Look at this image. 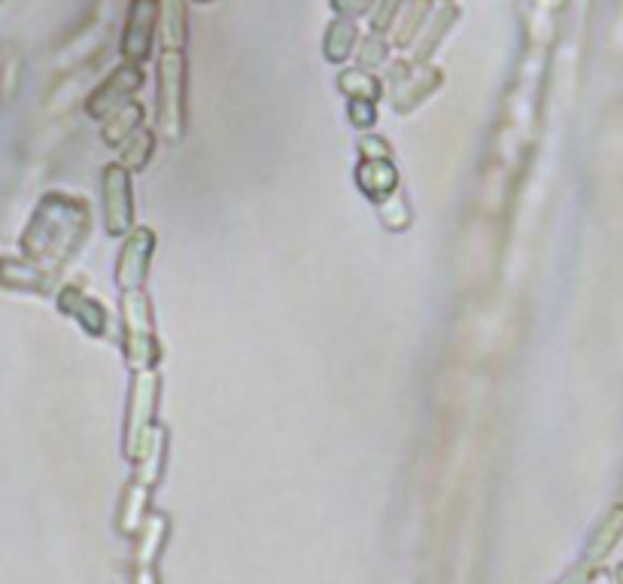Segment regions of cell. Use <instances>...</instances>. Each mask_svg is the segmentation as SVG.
<instances>
[{"label": "cell", "instance_id": "cell-1", "mask_svg": "<svg viewBox=\"0 0 623 584\" xmlns=\"http://www.w3.org/2000/svg\"><path fill=\"white\" fill-rule=\"evenodd\" d=\"M92 231V211L83 199L73 195H49L37 207L25 243L28 250L49 265H64L80 253V247Z\"/></svg>", "mask_w": 623, "mask_h": 584}, {"label": "cell", "instance_id": "cell-2", "mask_svg": "<svg viewBox=\"0 0 623 584\" xmlns=\"http://www.w3.org/2000/svg\"><path fill=\"white\" fill-rule=\"evenodd\" d=\"M189 61L183 49H161L156 58V134L180 143L189 126Z\"/></svg>", "mask_w": 623, "mask_h": 584}, {"label": "cell", "instance_id": "cell-3", "mask_svg": "<svg viewBox=\"0 0 623 584\" xmlns=\"http://www.w3.org/2000/svg\"><path fill=\"white\" fill-rule=\"evenodd\" d=\"M158 402H161V371H131L125 402V442H122L131 463H137V456L146 451V444L153 442V432L158 427Z\"/></svg>", "mask_w": 623, "mask_h": 584}, {"label": "cell", "instance_id": "cell-4", "mask_svg": "<svg viewBox=\"0 0 623 584\" xmlns=\"http://www.w3.org/2000/svg\"><path fill=\"white\" fill-rule=\"evenodd\" d=\"M119 311H122V342H125V359L131 371L158 369L161 344L156 335V314H153L149 293L146 289L122 293Z\"/></svg>", "mask_w": 623, "mask_h": 584}, {"label": "cell", "instance_id": "cell-5", "mask_svg": "<svg viewBox=\"0 0 623 584\" xmlns=\"http://www.w3.org/2000/svg\"><path fill=\"white\" fill-rule=\"evenodd\" d=\"M161 31V0H128L119 56L128 64H146L156 49V34Z\"/></svg>", "mask_w": 623, "mask_h": 584}, {"label": "cell", "instance_id": "cell-6", "mask_svg": "<svg viewBox=\"0 0 623 584\" xmlns=\"http://www.w3.org/2000/svg\"><path fill=\"white\" fill-rule=\"evenodd\" d=\"M100 204H104V226L113 238H125L134 223V189H131V171L119 162L107 165L100 174Z\"/></svg>", "mask_w": 623, "mask_h": 584}, {"label": "cell", "instance_id": "cell-7", "mask_svg": "<svg viewBox=\"0 0 623 584\" xmlns=\"http://www.w3.org/2000/svg\"><path fill=\"white\" fill-rule=\"evenodd\" d=\"M156 231L149 226H134L122 238V250L116 259V284L122 293L131 289H146V277H149V265L156 257Z\"/></svg>", "mask_w": 623, "mask_h": 584}, {"label": "cell", "instance_id": "cell-8", "mask_svg": "<svg viewBox=\"0 0 623 584\" xmlns=\"http://www.w3.org/2000/svg\"><path fill=\"white\" fill-rule=\"evenodd\" d=\"M143 83H146L143 64H128V61H122V64H119L116 71L107 73L98 86H95V92L88 95L85 114L104 122V119L113 114V110H119L122 104L134 100V95L141 92Z\"/></svg>", "mask_w": 623, "mask_h": 584}, {"label": "cell", "instance_id": "cell-9", "mask_svg": "<svg viewBox=\"0 0 623 584\" xmlns=\"http://www.w3.org/2000/svg\"><path fill=\"white\" fill-rule=\"evenodd\" d=\"M444 83V73L435 64H414L411 73L405 80H398L396 86H390V98L398 114H411L426 98H432Z\"/></svg>", "mask_w": 623, "mask_h": 584}, {"label": "cell", "instance_id": "cell-10", "mask_svg": "<svg viewBox=\"0 0 623 584\" xmlns=\"http://www.w3.org/2000/svg\"><path fill=\"white\" fill-rule=\"evenodd\" d=\"M58 308L68 317H73V320H76L88 335H95V338H104V335L110 332V314H107V308H104L98 299L85 296L83 289H76V286L61 289Z\"/></svg>", "mask_w": 623, "mask_h": 584}, {"label": "cell", "instance_id": "cell-11", "mask_svg": "<svg viewBox=\"0 0 623 584\" xmlns=\"http://www.w3.org/2000/svg\"><path fill=\"white\" fill-rule=\"evenodd\" d=\"M354 177L359 192L369 201H374V204H381V201H386L393 192L402 189L398 168L393 158H371V162H362V158H359Z\"/></svg>", "mask_w": 623, "mask_h": 584}, {"label": "cell", "instance_id": "cell-12", "mask_svg": "<svg viewBox=\"0 0 623 584\" xmlns=\"http://www.w3.org/2000/svg\"><path fill=\"white\" fill-rule=\"evenodd\" d=\"M459 19H463V13H459L456 3H441V7H435V13L429 19V25H426L423 34H420V40L414 44V56H411L414 64H429L432 56H435V49L444 44V37L454 31V25Z\"/></svg>", "mask_w": 623, "mask_h": 584}, {"label": "cell", "instance_id": "cell-13", "mask_svg": "<svg viewBox=\"0 0 623 584\" xmlns=\"http://www.w3.org/2000/svg\"><path fill=\"white\" fill-rule=\"evenodd\" d=\"M143 122H146V107H143L141 100H128V104H122L119 110H113V114L104 119L100 141L107 143L110 150H122L143 129Z\"/></svg>", "mask_w": 623, "mask_h": 584}, {"label": "cell", "instance_id": "cell-14", "mask_svg": "<svg viewBox=\"0 0 623 584\" xmlns=\"http://www.w3.org/2000/svg\"><path fill=\"white\" fill-rule=\"evenodd\" d=\"M153 493H156V487H146L131 478V485L125 487L122 502H119V517H116V524H119V529H122L125 536H137L143 524H146V517L153 514L149 512Z\"/></svg>", "mask_w": 623, "mask_h": 584}, {"label": "cell", "instance_id": "cell-15", "mask_svg": "<svg viewBox=\"0 0 623 584\" xmlns=\"http://www.w3.org/2000/svg\"><path fill=\"white\" fill-rule=\"evenodd\" d=\"M435 13V0H408L405 10L398 15L396 28H393V49H402V52H411L414 44L420 40V34L429 25V19Z\"/></svg>", "mask_w": 623, "mask_h": 584}, {"label": "cell", "instance_id": "cell-16", "mask_svg": "<svg viewBox=\"0 0 623 584\" xmlns=\"http://www.w3.org/2000/svg\"><path fill=\"white\" fill-rule=\"evenodd\" d=\"M621 536H623V505H614V509H609L606 517L596 524L594 536L587 541V551H584V563H587V567L602 563V560L618 548Z\"/></svg>", "mask_w": 623, "mask_h": 584}, {"label": "cell", "instance_id": "cell-17", "mask_svg": "<svg viewBox=\"0 0 623 584\" xmlns=\"http://www.w3.org/2000/svg\"><path fill=\"white\" fill-rule=\"evenodd\" d=\"M359 28L350 19H332L326 25V34H323V56L332 64H347L350 58L356 56V46H359Z\"/></svg>", "mask_w": 623, "mask_h": 584}, {"label": "cell", "instance_id": "cell-18", "mask_svg": "<svg viewBox=\"0 0 623 584\" xmlns=\"http://www.w3.org/2000/svg\"><path fill=\"white\" fill-rule=\"evenodd\" d=\"M189 44V0H161V49H183Z\"/></svg>", "mask_w": 623, "mask_h": 584}, {"label": "cell", "instance_id": "cell-19", "mask_svg": "<svg viewBox=\"0 0 623 584\" xmlns=\"http://www.w3.org/2000/svg\"><path fill=\"white\" fill-rule=\"evenodd\" d=\"M338 92L347 100H378L383 98V80L378 73L362 68H344L338 71Z\"/></svg>", "mask_w": 623, "mask_h": 584}, {"label": "cell", "instance_id": "cell-20", "mask_svg": "<svg viewBox=\"0 0 623 584\" xmlns=\"http://www.w3.org/2000/svg\"><path fill=\"white\" fill-rule=\"evenodd\" d=\"M168 529L170 524L165 514L153 512L146 517V524L137 533V567H153L156 563L158 551H161V545L168 539Z\"/></svg>", "mask_w": 623, "mask_h": 584}, {"label": "cell", "instance_id": "cell-21", "mask_svg": "<svg viewBox=\"0 0 623 584\" xmlns=\"http://www.w3.org/2000/svg\"><path fill=\"white\" fill-rule=\"evenodd\" d=\"M153 156H156V131L143 126V129L119 150V165H122L125 171L141 174L143 168L153 162Z\"/></svg>", "mask_w": 623, "mask_h": 584}, {"label": "cell", "instance_id": "cell-22", "mask_svg": "<svg viewBox=\"0 0 623 584\" xmlns=\"http://www.w3.org/2000/svg\"><path fill=\"white\" fill-rule=\"evenodd\" d=\"M390 52H393V40L386 34H362L359 46H356V68L362 71H378L383 64H390Z\"/></svg>", "mask_w": 623, "mask_h": 584}, {"label": "cell", "instance_id": "cell-23", "mask_svg": "<svg viewBox=\"0 0 623 584\" xmlns=\"http://www.w3.org/2000/svg\"><path fill=\"white\" fill-rule=\"evenodd\" d=\"M374 207H378L381 226L386 228V231H405V228H411L414 207L411 201H408V192H405V189L393 192L390 199L381 201V204H374Z\"/></svg>", "mask_w": 623, "mask_h": 584}, {"label": "cell", "instance_id": "cell-24", "mask_svg": "<svg viewBox=\"0 0 623 584\" xmlns=\"http://www.w3.org/2000/svg\"><path fill=\"white\" fill-rule=\"evenodd\" d=\"M405 3H408V0H378V3H374V13L369 15L371 31H374V34H393L398 15L405 10Z\"/></svg>", "mask_w": 623, "mask_h": 584}, {"label": "cell", "instance_id": "cell-25", "mask_svg": "<svg viewBox=\"0 0 623 584\" xmlns=\"http://www.w3.org/2000/svg\"><path fill=\"white\" fill-rule=\"evenodd\" d=\"M347 119L356 131L369 134L378 126V104L374 100H347Z\"/></svg>", "mask_w": 623, "mask_h": 584}, {"label": "cell", "instance_id": "cell-26", "mask_svg": "<svg viewBox=\"0 0 623 584\" xmlns=\"http://www.w3.org/2000/svg\"><path fill=\"white\" fill-rule=\"evenodd\" d=\"M374 3L378 0H328L332 13L338 15V19H350V22H359V19L374 13Z\"/></svg>", "mask_w": 623, "mask_h": 584}, {"label": "cell", "instance_id": "cell-27", "mask_svg": "<svg viewBox=\"0 0 623 584\" xmlns=\"http://www.w3.org/2000/svg\"><path fill=\"white\" fill-rule=\"evenodd\" d=\"M359 158L362 162H371V158H393V150H390V141L386 138H378V134H362L359 138Z\"/></svg>", "mask_w": 623, "mask_h": 584}, {"label": "cell", "instance_id": "cell-28", "mask_svg": "<svg viewBox=\"0 0 623 584\" xmlns=\"http://www.w3.org/2000/svg\"><path fill=\"white\" fill-rule=\"evenodd\" d=\"M590 582V572H587V567H575L572 572H566L563 579L556 584H587Z\"/></svg>", "mask_w": 623, "mask_h": 584}, {"label": "cell", "instance_id": "cell-29", "mask_svg": "<svg viewBox=\"0 0 623 584\" xmlns=\"http://www.w3.org/2000/svg\"><path fill=\"white\" fill-rule=\"evenodd\" d=\"M134 584H158L153 567H137V572H134Z\"/></svg>", "mask_w": 623, "mask_h": 584}, {"label": "cell", "instance_id": "cell-30", "mask_svg": "<svg viewBox=\"0 0 623 584\" xmlns=\"http://www.w3.org/2000/svg\"><path fill=\"white\" fill-rule=\"evenodd\" d=\"M590 584H611L609 572H594V575H590Z\"/></svg>", "mask_w": 623, "mask_h": 584}, {"label": "cell", "instance_id": "cell-31", "mask_svg": "<svg viewBox=\"0 0 623 584\" xmlns=\"http://www.w3.org/2000/svg\"><path fill=\"white\" fill-rule=\"evenodd\" d=\"M614 582L623 584V563H621V567H618V572H614Z\"/></svg>", "mask_w": 623, "mask_h": 584}, {"label": "cell", "instance_id": "cell-32", "mask_svg": "<svg viewBox=\"0 0 623 584\" xmlns=\"http://www.w3.org/2000/svg\"><path fill=\"white\" fill-rule=\"evenodd\" d=\"M192 3H199V7H211V3H216V0H192Z\"/></svg>", "mask_w": 623, "mask_h": 584}, {"label": "cell", "instance_id": "cell-33", "mask_svg": "<svg viewBox=\"0 0 623 584\" xmlns=\"http://www.w3.org/2000/svg\"><path fill=\"white\" fill-rule=\"evenodd\" d=\"M441 3H454V0H441Z\"/></svg>", "mask_w": 623, "mask_h": 584}]
</instances>
